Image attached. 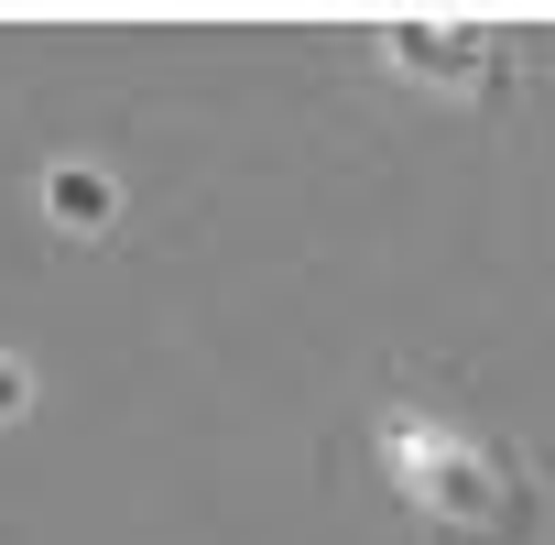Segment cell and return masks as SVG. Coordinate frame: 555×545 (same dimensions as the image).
Masks as SVG:
<instances>
[{
  "instance_id": "1",
  "label": "cell",
  "mask_w": 555,
  "mask_h": 545,
  "mask_svg": "<svg viewBox=\"0 0 555 545\" xmlns=\"http://www.w3.org/2000/svg\"><path fill=\"white\" fill-rule=\"evenodd\" d=\"M382 458L414 491V512L447 523V534H468V545H512L533 523V480L501 447H479V436H447L425 415H382Z\"/></svg>"
},
{
  "instance_id": "2",
  "label": "cell",
  "mask_w": 555,
  "mask_h": 545,
  "mask_svg": "<svg viewBox=\"0 0 555 545\" xmlns=\"http://www.w3.org/2000/svg\"><path fill=\"white\" fill-rule=\"evenodd\" d=\"M382 55H392L403 77H425V88H479V77L501 66V45H490L479 23H392Z\"/></svg>"
},
{
  "instance_id": "3",
  "label": "cell",
  "mask_w": 555,
  "mask_h": 545,
  "mask_svg": "<svg viewBox=\"0 0 555 545\" xmlns=\"http://www.w3.org/2000/svg\"><path fill=\"white\" fill-rule=\"evenodd\" d=\"M44 218L88 240V229H109V218H120V186H109L99 164H55V175H44Z\"/></svg>"
},
{
  "instance_id": "4",
  "label": "cell",
  "mask_w": 555,
  "mask_h": 545,
  "mask_svg": "<svg viewBox=\"0 0 555 545\" xmlns=\"http://www.w3.org/2000/svg\"><path fill=\"white\" fill-rule=\"evenodd\" d=\"M23 404H34V371H23V360H0V426H12Z\"/></svg>"
}]
</instances>
